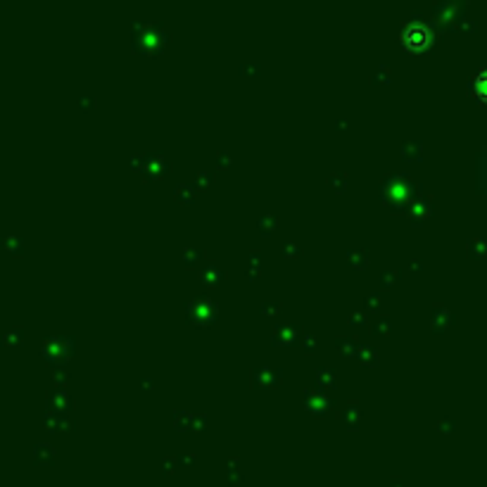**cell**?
I'll return each instance as SVG.
<instances>
[{
  "instance_id": "cell-1",
  "label": "cell",
  "mask_w": 487,
  "mask_h": 487,
  "mask_svg": "<svg viewBox=\"0 0 487 487\" xmlns=\"http://www.w3.org/2000/svg\"><path fill=\"white\" fill-rule=\"evenodd\" d=\"M478 95L487 100V72L480 76V79H478Z\"/></svg>"
}]
</instances>
